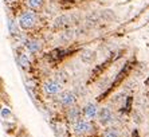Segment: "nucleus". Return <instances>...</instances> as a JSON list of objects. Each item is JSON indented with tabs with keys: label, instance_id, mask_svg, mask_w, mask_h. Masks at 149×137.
Masks as SVG:
<instances>
[{
	"label": "nucleus",
	"instance_id": "1",
	"mask_svg": "<svg viewBox=\"0 0 149 137\" xmlns=\"http://www.w3.org/2000/svg\"><path fill=\"white\" fill-rule=\"evenodd\" d=\"M71 132L75 137H90L97 132V125L93 121H89L82 117L81 120L71 125Z\"/></svg>",
	"mask_w": 149,
	"mask_h": 137
},
{
	"label": "nucleus",
	"instance_id": "2",
	"mask_svg": "<svg viewBox=\"0 0 149 137\" xmlns=\"http://www.w3.org/2000/svg\"><path fill=\"white\" fill-rule=\"evenodd\" d=\"M38 22H39L38 14L32 10H28V8L23 10L20 14H19V16H17V24H19V27H20L22 30H24V31L34 30V28L36 27Z\"/></svg>",
	"mask_w": 149,
	"mask_h": 137
},
{
	"label": "nucleus",
	"instance_id": "3",
	"mask_svg": "<svg viewBox=\"0 0 149 137\" xmlns=\"http://www.w3.org/2000/svg\"><path fill=\"white\" fill-rule=\"evenodd\" d=\"M63 90H65L63 89V83L61 81H58L56 78L46 79L45 82L42 83V92L47 97H58Z\"/></svg>",
	"mask_w": 149,
	"mask_h": 137
},
{
	"label": "nucleus",
	"instance_id": "4",
	"mask_svg": "<svg viewBox=\"0 0 149 137\" xmlns=\"http://www.w3.org/2000/svg\"><path fill=\"white\" fill-rule=\"evenodd\" d=\"M56 98V102L66 110L71 106H75L78 105V96L75 94L74 90H63Z\"/></svg>",
	"mask_w": 149,
	"mask_h": 137
},
{
	"label": "nucleus",
	"instance_id": "5",
	"mask_svg": "<svg viewBox=\"0 0 149 137\" xmlns=\"http://www.w3.org/2000/svg\"><path fill=\"white\" fill-rule=\"evenodd\" d=\"M114 113L113 110L108 106H102L100 109V114H98V120L97 124L100 127L102 128H109V127H113L114 124Z\"/></svg>",
	"mask_w": 149,
	"mask_h": 137
},
{
	"label": "nucleus",
	"instance_id": "6",
	"mask_svg": "<svg viewBox=\"0 0 149 137\" xmlns=\"http://www.w3.org/2000/svg\"><path fill=\"white\" fill-rule=\"evenodd\" d=\"M100 109L97 102H93V101H89L82 106V112H83V117L89 121H93V122H97L98 120V114H100Z\"/></svg>",
	"mask_w": 149,
	"mask_h": 137
},
{
	"label": "nucleus",
	"instance_id": "7",
	"mask_svg": "<svg viewBox=\"0 0 149 137\" xmlns=\"http://www.w3.org/2000/svg\"><path fill=\"white\" fill-rule=\"evenodd\" d=\"M82 117H83V112L79 105H75V106H71L65 110V120H66L67 124H70V127L73 124H75L78 120H81Z\"/></svg>",
	"mask_w": 149,
	"mask_h": 137
},
{
	"label": "nucleus",
	"instance_id": "8",
	"mask_svg": "<svg viewBox=\"0 0 149 137\" xmlns=\"http://www.w3.org/2000/svg\"><path fill=\"white\" fill-rule=\"evenodd\" d=\"M24 47L28 54H39V52H42V50H43V43H42V41H39V39L32 38L26 42Z\"/></svg>",
	"mask_w": 149,
	"mask_h": 137
},
{
	"label": "nucleus",
	"instance_id": "9",
	"mask_svg": "<svg viewBox=\"0 0 149 137\" xmlns=\"http://www.w3.org/2000/svg\"><path fill=\"white\" fill-rule=\"evenodd\" d=\"M45 0H24V6L28 10H32L35 12L42 11V8L45 7Z\"/></svg>",
	"mask_w": 149,
	"mask_h": 137
},
{
	"label": "nucleus",
	"instance_id": "10",
	"mask_svg": "<svg viewBox=\"0 0 149 137\" xmlns=\"http://www.w3.org/2000/svg\"><path fill=\"white\" fill-rule=\"evenodd\" d=\"M71 23V19L67 15H61L59 17H56L55 22H54V26L56 28H67Z\"/></svg>",
	"mask_w": 149,
	"mask_h": 137
},
{
	"label": "nucleus",
	"instance_id": "11",
	"mask_svg": "<svg viewBox=\"0 0 149 137\" xmlns=\"http://www.w3.org/2000/svg\"><path fill=\"white\" fill-rule=\"evenodd\" d=\"M101 137H121V132L118 129L117 127H109V128H105Z\"/></svg>",
	"mask_w": 149,
	"mask_h": 137
}]
</instances>
